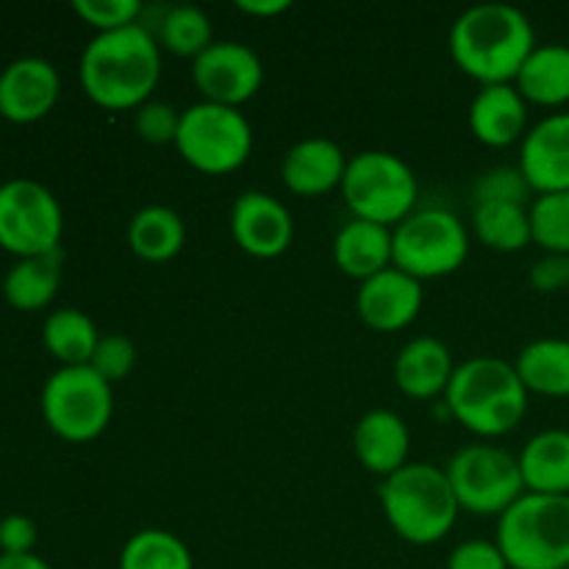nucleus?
<instances>
[{"mask_svg":"<svg viewBox=\"0 0 569 569\" xmlns=\"http://www.w3.org/2000/svg\"><path fill=\"white\" fill-rule=\"evenodd\" d=\"M81 89L109 111H137L148 103L161 78V48L144 26L94 33L78 61Z\"/></svg>","mask_w":569,"mask_h":569,"instance_id":"f257e3e1","label":"nucleus"},{"mask_svg":"<svg viewBox=\"0 0 569 569\" xmlns=\"http://www.w3.org/2000/svg\"><path fill=\"white\" fill-rule=\"evenodd\" d=\"M533 48L531 20L511 3H476L450 26V56L481 87L515 83Z\"/></svg>","mask_w":569,"mask_h":569,"instance_id":"f03ea898","label":"nucleus"},{"mask_svg":"<svg viewBox=\"0 0 569 569\" xmlns=\"http://www.w3.org/2000/svg\"><path fill=\"white\" fill-rule=\"evenodd\" d=\"M528 389L517 367L500 356H472L453 370L445 406L450 417L478 433L498 439L515 431L528 411Z\"/></svg>","mask_w":569,"mask_h":569,"instance_id":"7ed1b4c3","label":"nucleus"},{"mask_svg":"<svg viewBox=\"0 0 569 569\" xmlns=\"http://www.w3.org/2000/svg\"><path fill=\"white\" fill-rule=\"evenodd\" d=\"M389 526L411 545H433L453 531L459 520V500L445 467L428 461H409L387 476L378 487Z\"/></svg>","mask_w":569,"mask_h":569,"instance_id":"20e7f679","label":"nucleus"},{"mask_svg":"<svg viewBox=\"0 0 569 569\" xmlns=\"http://www.w3.org/2000/svg\"><path fill=\"white\" fill-rule=\"evenodd\" d=\"M495 542L509 569H567L569 495L526 492L498 517Z\"/></svg>","mask_w":569,"mask_h":569,"instance_id":"39448f33","label":"nucleus"},{"mask_svg":"<svg viewBox=\"0 0 569 569\" xmlns=\"http://www.w3.org/2000/svg\"><path fill=\"white\" fill-rule=\"evenodd\" d=\"M342 198L353 217L395 228L415 211L420 181L406 159L389 150H361L348 159Z\"/></svg>","mask_w":569,"mask_h":569,"instance_id":"423d86ee","label":"nucleus"},{"mask_svg":"<svg viewBox=\"0 0 569 569\" xmlns=\"http://www.w3.org/2000/svg\"><path fill=\"white\" fill-rule=\"evenodd\" d=\"M39 406L56 437L83 445L98 439L109 428L111 415H114V395H111V383L89 365L59 367L44 381Z\"/></svg>","mask_w":569,"mask_h":569,"instance_id":"0eeeda50","label":"nucleus"},{"mask_svg":"<svg viewBox=\"0 0 569 569\" xmlns=\"http://www.w3.org/2000/svg\"><path fill=\"white\" fill-rule=\"evenodd\" d=\"M176 148L194 170L222 176L248 161L253 150V128L233 106L200 100L181 111Z\"/></svg>","mask_w":569,"mask_h":569,"instance_id":"6e6552de","label":"nucleus"},{"mask_svg":"<svg viewBox=\"0 0 569 569\" xmlns=\"http://www.w3.org/2000/svg\"><path fill=\"white\" fill-rule=\"evenodd\" d=\"M448 481L461 511L500 517L528 492L520 459L500 445H467L450 456Z\"/></svg>","mask_w":569,"mask_h":569,"instance_id":"1a4fd4ad","label":"nucleus"},{"mask_svg":"<svg viewBox=\"0 0 569 569\" xmlns=\"http://www.w3.org/2000/svg\"><path fill=\"white\" fill-rule=\"evenodd\" d=\"M470 253L465 222L448 209H415L392 228V264L417 281L450 276Z\"/></svg>","mask_w":569,"mask_h":569,"instance_id":"9d476101","label":"nucleus"},{"mask_svg":"<svg viewBox=\"0 0 569 569\" xmlns=\"http://www.w3.org/2000/svg\"><path fill=\"white\" fill-rule=\"evenodd\" d=\"M64 211L44 183L9 178L0 183V248L14 259L61 250Z\"/></svg>","mask_w":569,"mask_h":569,"instance_id":"9b49d317","label":"nucleus"},{"mask_svg":"<svg viewBox=\"0 0 569 569\" xmlns=\"http://www.w3.org/2000/svg\"><path fill=\"white\" fill-rule=\"evenodd\" d=\"M192 81L209 103L239 109L264 83V61L250 44L237 39H214L192 61Z\"/></svg>","mask_w":569,"mask_h":569,"instance_id":"f8f14e48","label":"nucleus"},{"mask_svg":"<svg viewBox=\"0 0 569 569\" xmlns=\"http://www.w3.org/2000/svg\"><path fill=\"white\" fill-rule=\"evenodd\" d=\"M233 242L256 259H276L292 244V211L276 194L248 189L231 206Z\"/></svg>","mask_w":569,"mask_h":569,"instance_id":"ddd939ff","label":"nucleus"},{"mask_svg":"<svg viewBox=\"0 0 569 569\" xmlns=\"http://www.w3.org/2000/svg\"><path fill=\"white\" fill-rule=\"evenodd\" d=\"M61 92L59 70L42 56H20L0 70V117L28 126L53 111Z\"/></svg>","mask_w":569,"mask_h":569,"instance_id":"4468645a","label":"nucleus"},{"mask_svg":"<svg viewBox=\"0 0 569 569\" xmlns=\"http://www.w3.org/2000/svg\"><path fill=\"white\" fill-rule=\"evenodd\" d=\"M520 170L537 194L569 192V111H553L528 128Z\"/></svg>","mask_w":569,"mask_h":569,"instance_id":"2eb2a0df","label":"nucleus"},{"mask_svg":"<svg viewBox=\"0 0 569 569\" xmlns=\"http://www.w3.org/2000/svg\"><path fill=\"white\" fill-rule=\"evenodd\" d=\"M356 309L361 320L381 333L403 331L422 309V281L398 267H387L378 276L361 281L356 292Z\"/></svg>","mask_w":569,"mask_h":569,"instance_id":"dca6fc26","label":"nucleus"},{"mask_svg":"<svg viewBox=\"0 0 569 569\" xmlns=\"http://www.w3.org/2000/svg\"><path fill=\"white\" fill-rule=\"evenodd\" d=\"M411 433L403 417L392 409H372L356 422L353 453L372 476H392L409 465Z\"/></svg>","mask_w":569,"mask_h":569,"instance_id":"f3484780","label":"nucleus"},{"mask_svg":"<svg viewBox=\"0 0 569 569\" xmlns=\"http://www.w3.org/2000/svg\"><path fill=\"white\" fill-rule=\"evenodd\" d=\"M345 170H348V156L337 142H331L328 137H309L287 150L281 178L295 194L315 198V194H326L342 187Z\"/></svg>","mask_w":569,"mask_h":569,"instance_id":"a211bd4d","label":"nucleus"},{"mask_svg":"<svg viewBox=\"0 0 569 569\" xmlns=\"http://www.w3.org/2000/svg\"><path fill=\"white\" fill-rule=\"evenodd\" d=\"M470 131L489 148H506L528 133V100L515 83H489L470 103Z\"/></svg>","mask_w":569,"mask_h":569,"instance_id":"6ab92c4d","label":"nucleus"},{"mask_svg":"<svg viewBox=\"0 0 569 569\" xmlns=\"http://www.w3.org/2000/svg\"><path fill=\"white\" fill-rule=\"evenodd\" d=\"M453 370V356L442 339L415 337L400 348L395 359V383L409 398L431 400L445 395Z\"/></svg>","mask_w":569,"mask_h":569,"instance_id":"aec40b11","label":"nucleus"},{"mask_svg":"<svg viewBox=\"0 0 569 569\" xmlns=\"http://www.w3.org/2000/svg\"><path fill=\"white\" fill-rule=\"evenodd\" d=\"M333 261L345 276L359 281L378 276L392 267V228L353 217L333 237Z\"/></svg>","mask_w":569,"mask_h":569,"instance_id":"412c9836","label":"nucleus"},{"mask_svg":"<svg viewBox=\"0 0 569 569\" xmlns=\"http://www.w3.org/2000/svg\"><path fill=\"white\" fill-rule=\"evenodd\" d=\"M517 459L528 492L569 495V431L565 428L539 431Z\"/></svg>","mask_w":569,"mask_h":569,"instance_id":"4be33fe9","label":"nucleus"},{"mask_svg":"<svg viewBox=\"0 0 569 569\" xmlns=\"http://www.w3.org/2000/svg\"><path fill=\"white\" fill-rule=\"evenodd\" d=\"M528 103L565 106L569 103V44L545 42L531 50L515 78Z\"/></svg>","mask_w":569,"mask_h":569,"instance_id":"5701e85b","label":"nucleus"},{"mask_svg":"<svg viewBox=\"0 0 569 569\" xmlns=\"http://www.w3.org/2000/svg\"><path fill=\"white\" fill-rule=\"evenodd\" d=\"M64 256L61 250L31 259H17L3 278V295L17 311H42L53 303L61 283Z\"/></svg>","mask_w":569,"mask_h":569,"instance_id":"b1692460","label":"nucleus"},{"mask_svg":"<svg viewBox=\"0 0 569 569\" xmlns=\"http://www.w3.org/2000/svg\"><path fill=\"white\" fill-rule=\"evenodd\" d=\"M528 392L545 398H569V339H533L515 361Z\"/></svg>","mask_w":569,"mask_h":569,"instance_id":"393cba45","label":"nucleus"},{"mask_svg":"<svg viewBox=\"0 0 569 569\" xmlns=\"http://www.w3.org/2000/svg\"><path fill=\"white\" fill-rule=\"evenodd\" d=\"M187 242V226L170 206L150 203L128 222V244L144 261H170Z\"/></svg>","mask_w":569,"mask_h":569,"instance_id":"a878e982","label":"nucleus"},{"mask_svg":"<svg viewBox=\"0 0 569 569\" xmlns=\"http://www.w3.org/2000/svg\"><path fill=\"white\" fill-rule=\"evenodd\" d=\"M42 342L61 367H81L92 361L100 333L83 311L56 309L44 317Z\"/></svg>","mask_w":569,"mask_h":569,"instance_id":"bb28decb","label":"nucleus"},{"mask_svg":"<svg viewBox=\"0 0 569 569\" xmlns=\"http://www.w3.org/2000/svg\"><path fill=\"white\" fill-rule=\"evenodd\" d=\"M150 33L156 37L159 48L192 61L214 42L209 14L198 6H164L150 26Z\"/></svg>","mask_w":569,"mask_h":569,"instance_id":"cd10ccee","label":"nucleus"},{"mask_svg":"<svg viewBox=\"0 0 569 569\" xmlns=\"http://www.w3.org/2000/svg\"><path fill=\"white\" fill-rule=\"evenodd\" d=\"M472 228L487 248L517 253L531 237V211L520 203H472Z\"/></svg>","mask_w":569,"mask_h":569,"instance_id":"c85d7f7f","label":"nucleus"},{"mask_svg":"<svg viewBox=\"0 0 569 569\" xmlns=\"http://www.w3.org/2000/svg\"><path fill=\"white\" fill-rule=\"evenodd\" d=\"M120 569H194L192 550L164 528L137 531L120 550Z\"/></svg>","mask_w":569,"mask_h":569,"instance_id":"c756f323","label":"nucleus"},{"mask_svg":"<svg viewBox=\"0 0 569 569\" xmlns=\"http://www.w3.org/2000/svg\"><path fill=\"white\" fill-rule=\"evenodd\" d=\"M531 237L545 253L569 256V192L537 194L528 206Z\"/></svg>","mask_w":569,"mask_h":569,"instance_id":"7c9ffc66","label":"nucleus"},{"mask_svg":"<svg viewBox=\"0 0 569 569\" xmlns=\"http://www.w3.org/2000/svg\"><path fill=\"white\" fill-rule=\"evenodd\" d=\"M531 183L522 176L520 164H500L483 172L472 187V203H520L531 206Z\"/></svg>","mask_w":569,"mask_h":569,"instance_id":"2f4dec72","label":"nucleus"},{"mask_svg":"<svg viewBox=\"0 0 569 569\" xmlns=\"http://www.w3.org/2000/svg\"><path fill=\"white\" fill-rule=\"evenodd\" d=\"M72 11L98 33H106L139 22L144 6L139 0H76Z\"/></svg>","mask_w":569,"mask_h":569,"instance_id":"473e14b6","label":"nucleus"},{"mask_svg":"<svg viewBox=\"0 0 569 569\" xmlns=\"http://www.w3.org/2000/svg\"><path fill=\"white\" fill-rule=\"evenodd\" d=\"M133 365H137V348L122 333H106V337H100L92 361H89V367L109 383L122 381L133 370Z\"/></svg>","mask_w":569,"mask_h":569,"instance_id":"72a5a7b5","label":"nucleus"},{"mask_svg":"<svg viewBox=\"0 0 569 569\" xmlns=\"http://www.w3.org/2000/svg\"><path fill=\"white\" fill-rule=\"evenodd\" d=\"M178 122H181V111L172 109L164 100H148L133 114V128H137L139 139L150 144L176 142Z\"/></svg>","mask_w":569,"mask_h":569,"instance_id":"f704fd0d","label":"nucleus"},{"mask_svg":"<svg viewBox=\"0 0 569 569\" xmlns=\"http://www.w3.org/2000/svg\"><path fill=\"white\" fill-rule=\"evenodd\" d=\"M448 569H509V561L498 542L467 539V542L456 545L453 553L448 556Z\"/></svg>","mask_w":569,"mask_h":569,"instance_id":"c9c22d12","label":"nucleus"},{"mask_svg":"<svg viewBox=\"0 0 569 569\" xmlns=\"http://www.w3.org/2000/svg\"><path fill=\"white\" fill-rule=\"evenodd\" d=\"M531 287L542 295L561 292L569 287V256L565 253H542L531 264Z\"/></svg>","mask_w":569,"mask_h":569,"instance_id":"e433bc0d","label":"nucleus"},{"mask_svg":"<svg viewBox=\"0 0 569 569\" xmlns=\"http://www.w3.org/2000/svg\"><path fill=\"white\" fill-rule=\"evenodd\" d=\"M37 548V522L26 515H9L0 520V553L22 556Z\"/></svg>","mask_w":569,"mask_h":569,"instance_id":"4c0bfd02","label":"nucleus"},{"mask_svg":"<svg viewBox=\"0 0 569 569\" xmlns=\"http://www.w3.org/2000/svg\"><path fill=\"white\" fill-rule=\"evenodd\" d=\"M237 9L256 17H276L289 11V0H237Z\"/></svg>","mask_w":569,"mask_h":569,"instance_id":"58836bf2","label":"nucleus"},{"mask_svg":"<svg viewBox=\"0 0 569 569\" xmlns=\"http://www.w3.org/2000/svg\"><path fill=\"white\" fill-rule=\"evenodd\" d=\"M0 569H53L37 553H22V556H6L0 553Z\"/></svg>","mask_w":569,"mask_h":569,"instance_id":"ea45409f","label":"nucleus"},{"mask_svg":"<svg viewBox=\"0 0 569 569\" xmlns=\"http://www.w3.org/2000/svg\"><path fill=\"white\" fill-rule=\"evenodd\" d=\"M567 569H569V567H567Z\"/></svg>","mask_w":569,"mask_h":569,"instance_id":"a19ab883","label":"nucleus"}]
</instances>
